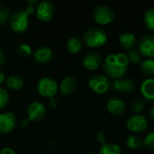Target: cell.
Masks as SVG:
<instances>
[{"instance_id":"1","label":"cell","mask_w":154,"mask_h":154,"mask_svg":"<svg viewBox=\"0 0 154 154\" xmlns=\"http://www.w3.org/2000/svg\"><path fill=\"white\" fill-rule=\"evenodd\" d=\"M129 64L130 61L126 54L123 52L111 53L106 56L103 63V69L108 79L116 80L125 77Z\"/></svg>"},{"instance_id":"2","label":"cell","mask_w":154,"mask_h":154,"mask_svg":"<svg viewBox=\"0 0 154 154\" xmlns=\"http://www.w3.org/2000/svg\"><path fill=\"white\" fill-rule=\"evenodd\" d=\"M107 42L106 32L100 27H90L83 34V42L90 49H98Z\"/></svg>"},{"instance_id":"3","label":"cell","mask_w":154,"mask_h":154,"mask_svg":"<svg viewBox=\"0 0 154 154\" xmlns=\"http://www.w3.org/2000/svg\"><path fill=\"white\" fill-rule=\"evenodd\" d=\"M36 88L41 97L51 99L52 97H55V96L57 95L59 86L57 81L52 78L42 77L38 80Z\"/></svg>"},{"instance_id":"4","label":"cell","mask_w":154,"mask_h":154,"mask_svg":"<svg viewBox=\"0 0 154 154\" xmlns=\"http://www.w3.org/2000/svg\"><path fill=\"white\" fill-rule=\"evenodd\" d=\"M8 23L13 32L23 33L29 27V16L23 10H16L11 14Z\"/></svg>"},{"instance_id":"5","label":"cell","mask_w":154,"mask_h":154,"mask_svg":"<svg viewBox=\"0 0 154 154\" xmlns=\"http://www.w3.org/2000/svg\"><path fill=\"white\" fill-rule=\"evenodd\" d=\"M95 22L100 25H107L115 21L116 14L111 7L106 5H98L95 6L92 12Z\"/></svg>"},{"instance_id":"6","label":"cell","mask_w":154,"mask_h":154,"mask_svg":"<svg viewBox=\"0 0 154 154\" xmlns=\"http://www.w3.org/2000/svg\"><path fill=\"white\" fill-rule=\"evenodd\" d=\"M88 88L97 94H105L110 89L111 82L109 79L103 74H94L88 80Z\"/></svg>"},{"instance_id":"7","label":"cell","mask_w":154,"mask_h":154,"mask_svg":"<svg viewBox=\"0 0 154 154\" xmlns=\"http://www.w3.org/2000/svg\"><path fill=\"white\" fill-rule=\"evenodd\" d=\"M47 111L45 106L40 101L32 102L27 108V118L31 122L40 123L46 116Z\"/></svg>"},{"instance_id":"8","label":"cell","mask_w":154,"mask_h":154,"mask_svg":"<svg viewBox=\"0 0 154 154\" xmlns=\"http://www.w3.org/2000/svg\"><path fill=\"white\" fill-rule=\"evenodd\" d=\"M110 89L116 93L130 94L135 89V84L133 79L129 77H123L121 79L113 80L110 85Z\"/></svg>"},{"instance_id":"9","label":"cell","mask_w":154,"mask_h":154,"mask_svg":"<svg viewBox=\"0 0 154 154\" xmlns=\"http://www.w3.org/2000/svg\"><path fill=\"white\" fill-rule=\"evenodd\" d=\"M55 13L54 4L51 1H41L37 5L36 16L42 22H49L52 19Z\"/></svg>"},{"instance_id":"10","label":"cell","mask_w":154,"mask_h":154,"mask_svg":"<svg viewBox=\"0 0 154 154\" xmlns=\"http://www.w3.org/2000/svg\"><path fill=\"white\" fill-rule=\"evenodd\" d=\"M143 56L150 59L154 58V33L143 35L138 42V48Z\"/></svg>"},{"instance_id":"11","label":"cell","mask_w":154,"mask_h":154,"mask_svg":"<svg viewBox=\"0 0 154 154\" xmlns=\"http://www.w3.org/2000/svg\"><path fill=\"white\" fill-rule=\"evenodd\" d=\"M103 62V56L97 51H90L87 52L83 58L82 63L86 69L93 71L97 69Z\"/></svg>"},{"instance_id":"12","label":"cell","mask_w":154,"mask_h":154,"mask_svg":"<svg viewBox=\"0 0 154 154\" xmlns=\"http://www.w3.org/2000/svg\"><path fill=\"white\" fill-rule=\"evenodd\" d=\"M126 127L133 133H142L147 129L148 120L143 115H134L128 118L126 122Z\"/></svg>"},{"instance_id":"13","label":"cell","mask_w":154,"mask_h":154,"mask_svg":"<svg viewBox=\"0 0 154 154\" xmlns=\"http://www.w3.org/2000/svg\"><path fill=\"white\" fill-rule=\"evenodd\" d=\"M16 117L13 112H5L0 114V134H10L16 126Z\"/></svg>"},{"instance_id":"14","label":"cell","mask_w":154,"mask_h":154,"mask_svg":"<svg viewBox=\"0 0 154 154\" xmlns=\"http://www.w3.org/2000/svg\"><path fill=\"white\" fill-rule=\"evenodd\" d=\"M53 58V51L48 46H42L36 49L32 53L34 62L39 65H45L49 63Z\"/></svg>"},{"instance_id":"15","label":"cell","mask_w":154,"mask_h":154,"mask_svg":"<svg viewBox=\"0 0 154 154\" xmlns=\"http://www.w3.org/2000/svg\"><path fill=\"white\" fill-rule=\"evenodd\" d=\"M106 108L108 112L116 116H121L125 112V102L118 97H111L106 103Z\"/></svg>"},{"instance_id":"16","label":"cell","mask_w":154,"mask_h":154,"mask_svg":"<svg viewBox=\"0 0 154 154\" xmlns=\"http://www.w3.org/2000/svg\"><path fill=\"white\" fill-rule=\"evenodd\" d=\"M140 90L144 101L154 104V79H144L142 82Z\"/></svg>"},{"instance_id":"17","label":"cell","mask_w":154,"mask_h":154,"mask_svg":"<svg viewBox=\"0 0 154 154\" xmlns=\"http://www.w3.org/2000/svg\"><path fill=\"white\" fill-rule=\"evenodd\" d=\"M77 88V80L72 76H67L62 79L60 83L59 90L62 96L71 95Z\"/></svg>"},{"instance_id":"18","label":"cell","mask_w":154,"mask_h":154,"mask_svg":"<svg viewBox=\"0 0 154 154\" xmlns=\"http://www.w3.org/2000/svg\"><path fill=\"white\" fill-rule=\"evenodd\" d=\"M119 44L122 48L125 50H132L137 45V40L134 33L132 32H125L122 33L118 38Z\"/></svg>"},{"instance_id":"19","label":"cell","mask_w":154,"mask_h":154,"mask_svg":"<svg viewBox=\"0 0 154 154\" xmlns=\"http://www.w3.org/2000/svg\"><path fill=\"white\" fill-rule=\"evenodd\" d=\"M23 79L19 75H11L5 79V86L12 91H18L23 88Z\"/></svg>"},{"instance_id":"20","label":"cell","mask_w":154,"mask_h":154,"mask_svg":"<svg viewBox=\"0 0 154 154\" xmlns=\"http://www.w3.org/2000/svg\"><path fill=\"white\" fill-rule=\"evenodd\" d=\"M140 71L147 79H154V59H144L140 64Z\"/></svg>"},{"instance_id":"21","label":"cell","mask_w":154,"mask_h":154,"mask_svg":"<svg viewBox=\"0 0 154 154\" xmlns=\"http://www.w3.org/2000/svg\"><path fill=\"white\" fill-rule=\"evenodd\" d=\"M82 45H83V42L79 38H78V37H70L67 41V42L65 44V47H66V50L68 51V52H69L71 54H76V53H79L81 51Z\"/></svg>"},{"instance_id":"22","label":"cell","mask_w":154,"mask_h":154,"mask_svg":"<svg viewBox=\"0 0 154 154\" xmlns=\"http://www.w3.org/2000/svg\"><path fill=\"white\" fill-rule=\"evenodd\" d=\"M99 154H122V149L117 143H106V144L101 145Z\"/></svg>"},{"instance_id":"23","label":"cell","mask_w":154,"mask_h":154,"mask_svg":"<svg viewBox=\"0 0 154 154\" xmlns=\"http://www.w3.org/2000/svg\"><path fill=\"white\" fill-rule=\"evenodd\" d=\"M125 144L129 149L136 150V149H139L143 146V140L138 135L132 134V135L128 136V138L126 139Z\"/></svg>"},{"instance_id":"24","label":"cell","mask_w":154,"mask_h":154,"mask_svg":"<svg viewBox=\"0 0 154 154\" xmlns=\"http://www.w3.org/2000/svg\"><path fill=\"white\" fill-rule=\"evenodd\" d=\"M144 24L148 30L154 32V7H151L145 11Z\"/></svg>"},{"instance_id":"25","label":"cell","mask_w":154,"mask_h":154,"mask_svg":"<svg viewBox=\"0 0 154 154\" xmlns=\"http://www.w3.org/2000/svg\"><path fill=\"white\" fill-rule=\"evenodd\" d=\"M145 108V103L143 98L134 97L130 103V109L132 112L135 113L136 115L143 112Z\"/></svg>"},{"instance_id":"26","label":"cell","mask_w":154,"mask_h":154,"mask_svg":"<svg viewBox=\"0 0 154 154\" xmlns=\"http://www.w3.org/2000/svg\"><path fill=\"white\" fill-rule=\"evenodd\" d=\"M127 57L129 59V61L134 63V64H141L142 61L143 60V54L140 52V51L138 49H135V48L132 49L128 51Z\"/></svg>"},{"instance_id":"27","label":"cell","mask_w":154,"mask_h":154,"mask_svg":"<svg viewBox=\"0 0 154 154\" xmlns=\"http://www.w3.org/2000/svg\"><path fill=\"white\" fill-rule=\"evenodd\" d=\"M16 52H17V54H18L20 57H22V58H27V57H29L30 55H32V48H31V46H30L29 44L23 42V43H21V44L17 47Z\"/></svg>"},{"instance_id":"28","label":"cell","mask_w":154,"mask_h":154,"mask_svg":"<svg viewBox=\"0 0 154 154\" xmlns=\"http://www.w3.org/2000/svg\"><path fill=\"white\" fill-rule=\"evenodd\" d=\"M11 15V11L6 6L0 5V27L5 26L8 22Z\"/></svg>"},{"instance_id":"29","label":"cell","mask_w":154,"mask_h":154,"mask_svg":"<svg viewBox=\"0 0 154 154\" xmlns=\"http://www.w3.org/2000/svg\"><path fill=\"white\" fill-rule=\"evenodd\" d=\"M9 102V94L8 92L0 87V109H3L7 106Z\"/></svg>"},{"instance_id":"30","label":"cell","mask_w":154,"mask_h":154,"mask_svg":"<svg viewBox=\"0 0 154 154\" xmlns=\"http://www.w3.org/2000/svg\"><path fill=\"white\" fill-rule=\"evenodd\" d=\"M143 146L149 150H154V132L149 133L143 139Z\"/></svg>"},{"instance_id":"31","label":"cell","mask_w":154,"mask_h":154,"mask_svg":"<svg viewBox=\"0 0 154 154\" xmlns=\"http://www.w3.org/2000/svg\"><path fill=\"white\" fill-rule=\"evenodd\" d=\"M97 140L98 141L99 143H101L102 145L103 144H106L107 142H106V135L105 133H98L97 135Z\"/></svg>"},{"instance_id":"32","label":"cell","mask_w":154,"mask_h":154,"mask_svg":"<svg viewBox=\"0 0 154 154\" xmlns=\"http://www.w3.org/2000/svg\"><path fill=\"white\" fill-rule=\"evenodd\" d=\"M25 13H26V14L28 15V16H30V15H32L34 13H35V7L34 6H32V5H26L25 6V9L23 10Z\"/></svg>"},{"instance_id":"33","label":"cell","mask_w":154,"mask_h":154,"mask_svg":"<svg viewBox=\"0 0 154 154\" xmlns=\"http://www.w3.org/2000/svg\"><path fill=\"white\" fill-rule=\"evenodd\" d=\"M0 154H17L15 152L14 150H13L12 148H8V147H5L2 148L0 150Z\"/></svg>"},{"instance_id":"34","label":"cell","mask_w":154,"mask_h":154,"mask_svg":"<svg viewBox=\"0 0 154 154\" xmlns=\"http://www.w3.org/2000/svg\"><path fill=\"white\" fill-rule=\"evenodd\" d=\"M49 105H50V106H51V108L54 109V108L58 107V106H59V101H58V99H56L55 97H52V98L50 99Z\"/></svg>"},{"instance_id":"35","label":"cell","mask_w":154,"mask_h":154,"mask_svg":"<svg viewBox=\"0 0 154 154\" xmlns=\"http://www.w3.org/2000/svg\"><path fill=\"white\" fill-rule=\"evenodd\" d=\"M5 61V54L4 50L0 47V67L4 65Z\"/></svg>"},{"instance_id":"36","label":"cell","mask_w":154,"mask_h":154,"mask_svg":"<svg viewBox=\"0 0 154 154\" xmlns=\"http://www.w3.org/2000/svg\"><path fill=\"white\" fill-rule=\"evenodd\" d=\"M30 123H31V121H30L28 118H24V119H23V120L20 122V126L23 127V128L27 127V126L30 125Z\"/></svg>"},{"instance_id":"37","label":"cell","mask_w":154,"mask_h":154,"mask_svg":"<svg viewBox=\"0 0 154 154\" xmlns=\"http://www.w3.org/2000/svg\"><path fill=\"white\" fill-rule=\"evenodd\" d=\"M38 3L39 2L37 0H28V1H26L27 5H32V6H34V5H38Z\"/></svg>"},{"instance_id":"38","label":"cell","mask_w":154,"mask_h":154,"mask_svg":"<svg viewBox=\"0 0 154 154\" xmlns=\"http://www.w3.org/2000/svg\"><path fill=\"white\" fill-rule=\"evenodd\" d=\"M5 73L0 69V85L2 84V83H4L5 81Z\"/></svg>"},{"instance_id":"39","label":"cell","mask_w":154,"mask_h":154,"mask_svg":"<svg viewBox=\"0 0 154 154\" xmlns=\"http://www.w3.org/2000/svg\"><path fill=\"white\" fill-rule=\"evenodd\" d=\"M149 117H150L151 120L154 121V106L150 109V111H149Z\"/></svg>"},{"instance_id":"40","label":"cell","mask_w":154,"mask_h":154,"mask_svg":"<svg viewBox=\"0 0 154 154\" xmlns=\"http://www.w3.org/2000/svg\"><path fill=\"white\" fill-rule=\"evenodd\" d=\"M85 154H96L95 152H88L87 153H85Z\"/></svg>"},{"instance_id":"41","label":"cell","mask_w":154,"mask_h":154,"mask_svg":"<svg viewBox=\"0 0 154 154\" xmlns=\"http://www.w3.org/2000/svg\"><path fill=\"white\" fill-rule=\"evenodd\" d=\"M0 5H1V1H0Z\"/></svg>"}]
</instances>
